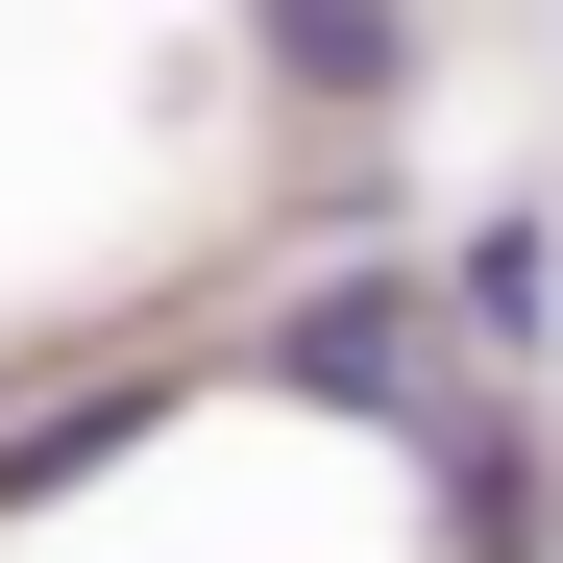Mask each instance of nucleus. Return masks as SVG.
I'll return each instance as SVG.
<instances>
[{
	"label": "nucleus",
	"instance_id": "nucleus-4",
	"mask_svg": "<svg viewBox=\"0 0 563 563\" xmlns=\"http://www.w3.org/2000/svg\"><path fill=\"white\" fill-rule=\"evenodd\" d=\"M123 417H147V393H49V417H25V441H0V515H25V490H74V465H99V441H123Z\"/></svg>",
	"mask_w": 563,
	"mask_h": 563
},
{
	"label": "nucleus",
	"instance_id": "nucleus-1",
	"mask_svg": "<svg viewBox=\"0 0 563 563\" xmlns=\"http://www.w3.org/2000/svg\"><path fill=\"white\" fill-rule=\"evenodd\" d=\"M441 295H393V269H319L295 319H269V393H343V417H441Z\"/></svg>",
	"mask_w": 563,
	"mask_h": 563
},
{
	"label": "nucleus",
	"instance_id": "nucleus-2",
	"mask_svg": "<svg viewBox=\"0 0 563 563\" xmlns=\"http://www.w3.org/2000/svg\"><path fill=\"white\" fill-rule=\"evenodd\" d=\"M245 49H269V99H295V123H393L417 0H245Z\"/></svg>",
	"mask_w": 563,
	"mask_h": 563
},
{
	"label": "nucleus",
	"instance_id": "nucleus-3",
	"mask_svg": "<svg viewBox=\"0 0 563 563\" xmlns=\"http://www.w3.org/2000/svg\"><path fill=\"white\" fill-rule=\"evenodd\" d=\"M539 295H563V245H539V221H465V269H441V319H465V343H563Z\"/></svg>",
	"mask_w": 563,
	"mask_h": 563
}]
</instances>
